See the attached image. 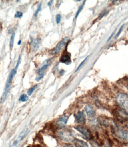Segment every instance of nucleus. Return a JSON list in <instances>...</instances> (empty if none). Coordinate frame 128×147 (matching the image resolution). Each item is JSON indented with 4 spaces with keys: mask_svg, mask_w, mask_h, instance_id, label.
<instances>
[{
    "mask_svg": "<svg viewBox=\"0 0 128 147\" xmlns=\"http://www.w3.org/2000/svg\"><path fill=\"white\" fill-rule=\"evenodd\" d=\"M20 61H21V56L19 57V60H18L17 63V64H16V66H15V67L11 70V71L10 73V75H9V77H8V78H7L6 84H5V89H4V92L2 95L1 100H0V103H3L7 98V95H8V94H9V92L10 91V88H11L12 80H13V78L14 77V76L15 75L16 73H17V68L19 66L20 63Z\"/></svg>",
    "mask_w": 128,
    "mask_h": 147,
    "instance_id": "f257e3e1",
    "label": "nucleus"
},
{
    "mask_svg": "<svg viewBox=\"0 0 128 147\" xmlns=\"http://www.w3.org/2000/svg\"><path fill=\"white\" fill-rule=\"evenodd\" d=\"M58 135L60 140L65 142H73L75 140V138L73 134L69 130H61L60 131L58 132Z\"/></svg>",
    "mask_w": 128,
    "mask_h": 147,
    "instance_id": "f03ea898",
    "label": "nucleus"
},
{
    "mask_svg": "<svg viewBox=\"0 0 128 147\" xmlns=\"http://www.w3.org/2000/svg\"><path fill=\"white\" fill-rule=\"evenodd\" d=\"M116 101L121 108L128 113V96L125 94H120L116 98Z\"/></svg>",
    "mask_w": 128,
    "mask_h": 147,
    "instance_id": "7ed1b4c3",
    "label": "nucleus"
},
{
    "mask_svg": "<svg viewBox=\"0 0 128 147\" xmlns=\"http://www.w3.org/2000/svg\"><path fill=\"white\" fill-rule=\"evenodd\" d=\"M78 132L82 134L87 140H91L93 138V136L90 130L86 127L83 125H78L74 127Z\"/></svg>",
    "mask_w": 128,
    "mask_h": 147,
    "instance_id": "20e7f679",
    "label": "nucleus"
},
{
    "mask_svg": "<svg viewBox=\"0 0 128 147\" xmlns=\"http://www.w3.org/2000/svg\"><path fill=\"white\" fill-rule=\"evenodd\" d=\"M115 134L117 138L122 140H128V132L122 128L116 127L115 129Z\"/></svg>",
    "mask_w": 128,
    "mask_h": 147,
    "instance_id": "39448f33",
    "label": "nucleus"
},
{
    "mask_svg": "<svg viewBox=\"0 0 128 147\" xmlns=\"http://www.w3.org/2000/svg\"><path fill=\"white\" fill-rule=\"evenodd\" d=\"M68 40V38H66L65 39H62L61 41H60L58 45L56 46V47L53 49V50L52 51V53L51 54L52 55H55V54H58L62 49V48L65 46V45L66 44V43L67 42Z\"/></svg>",
    "mask_w": 128,
    "mask_h": 147,
    "instance_id": "423d86ee",
    "label": "nucleus"
},
{
    "mask_svg": "<svg viewBox=\"0 0 128 147\" xmlns=\"http://www.w3.org/2000/svg\"><path fill=\"white\" fill-rule=\"evenodd\" d=\"M74 116L76 122L80 125H84L85 123L86 119L83 111H78L77 114H75Z\"/></svg>",
    "mask_w": 128,
    "mask_h": 147,
    "instance_id": "0eeeda50",
    "label": "nucleus"
},
{
    "mask_svg": "<svg viewBox=\"0 0 128 147\" xmlns=\"http://www.w3.org/2000/svg\"><path fill=\"white\" fill-rule=\"evenodd\" d=\"M29 132V130L28 128H26V129H24L23 131L20 133V134L18 136L17 140H16L13 142V145H11V147H14L15 146L17 145L20 141H21L23 140H24V138H25L27 136V135L28 134Z\"/></svg>",
    "mask_w": 128,
    "mask_h": 147,
    "instance_id": "6e6552de",
    "label": "nucleus"
},
{
    "mask_svg": "<svg viewBox=\"0 0 128 147\" xmlns=\"http://www.w3.org/2000/svg\"><path fill=\"white\" fill-rule=\"evenodd\" d=\"M87 116L90 119H93L95 116V110L91 105H86L84 108Z\"/></svg>",
    "mask_w": 128,
    "mask_h": 147,
    "instance_id": "1a4fd4ad",
    "label": "nucleus"
},
{
    "mask_svg": "<svg viewBox=\"0 0 128 147\" xmlns=\"http://www.w3.org/2000/svg\"><path fill=\"white\" fill-rule=\"evenodd\" d=\"M51 63V59H47L46 60H45L43 64L42 67L39 69L37 71H36V73L38 75H43L44 76L45 75V71L46 70V69L49 67V66L50 65Z\"/></svg>",
    "mask_w": 128,
    "mask_h": 147,
    "instance_id": "9d476101",
    "label": "nucleus"
},
{
    "mask_svg": "<svg viewBox=\"0 0 128 147\" xmlns=\"http://www.w3.org/2000/svg\"><path fill=\"white\" fill-rule=\"evenodd\" d=\"M68 119H69V116L66 115V114H64V115L62 116L61 117L59 118V119L57 122V126L60 128H63L66 126Z\"/></svg>",
    "mask_w": 128,
    "mask_h": 147,
    "instance_id": "9b49d317",
    "label": "nucleus"
},
{
    "mask_svg": "<svg viewBox=\"0 0 128 147\" xmlns=\"http://www.w3.org/2000/svg\"><path fill=\"white\" fill-rule=\"evenodd\" d=\"M60 62L66 64H69L71 63V54L69 53H66L62 55L60 59Z\"/></svg>",
    "mask_w": 128,
    "mask_h": 147,
    "instance_id": "f8f14e48",
    "label": "nucleus"
},
{
    "mask_svg": "<svg viewBox=\"0 0 128 147\" xmlns=\"http://www.w3.org/2000/svg\"><path fill=\"white\" fill-rule=\"evenodd\" d=\"M74 142L75 143V145L76 147H89V145H88V144L85 141L78 140V139H75Z\"/></svg>",
    "mask_w": 128,
    "mask_h": 147,
    "instance_id": "ddd939ff",
    "label": "nucleus"
},
{
    "mask_svg": "<svg viewBox=\"0 0 128 147\" xmlns=\"http://www.w3.org/2000/svg\"><path fill=\"white\" fill-rule=\"evenodd\" d=\"M28 100H29V96L25 94H22L19 98V101H21V102H26Z\"/></svg>",
    "mask_w": 128,
    "mask_h": 147,
    "instance_id": "4468645a",
    "label": "nucleus"
},
{
    "mask_svg": "<svg viewBox=\"0 0 128 147\" xmlns=\"http://www.w3.org/2000/svg\"><path fill=\"white\" fill-rule=\"evenodd\" d=\"M41 44V39H36V40H35V41H33V48H37L39 47V45Z\"/></svg>",
    "mask_w": 128,
    "mask_h": 147,
    "instance_id": "2eb2a0df",
    "label": "nucleus"
},
{
    "mask_svg": "<svg viewBox=\"0 0 128 147\" xmlns=\"http://www.w3.org/2000/svg\"><path fill=\"white\" fill-rule=\"evenodd\" d=\"M85 3V1H84V3L82 4V5L79 7V9H78V11H77V13H76V15H75V19L78 18V15L79 14V13H81V11H82L83 9V7H84V6Z\"/></svg>",
    "mask_w": 128,
    "mask_h": 147,
    "instance_id": "dca6fc26",
    "label": "nucleus"
},
{
    "mask_svg": "<svg viewBox=\"0 0 128 147\" xmlns=\"http://www.w3.org/2000/svg\"><path fill=\"white\" fill-rule=\"evenodd\" d=\"M38 86H39L38 85H36L33 86L32 88H30V89H29V90H28V91H27V94H28L29 95H31L32 94H33V92L35 91V89L38 87Z\"/></svg>",
    "mask_w": 128,
    "mask_h": 147,
    "instance_id": "f3484780",
    "label": "nucleus"
},
{
    "mask_svg": "<svg viewBox=\"0 0 128 147\" xmlns=\"http://www.w3.org/2000/svg\"><path fill=\"white\" fill-rule=\"evenodd\" d=\"M14 38H15V34L13 33L11 38H10V48H12L14 45Z\"/></svg>",
    "mask_w": 128,
    "mask_h": 147,
    "instance_id": "a211bd4d",
    "label": "nucleus"
},
{
    "mask_svg": "<svg viewBox=\"0 0 128 147\" xmlns=\"http://www.w3.org/2000/svg\"><path fill=\"white\" fill-rule=\"evenodd\" d=\"M22 16H23V13H21L20 11H17V12H16L14 17H15V18L20 19L22 18Z\"/></svg>",
    "mask_w": 128,
    "mask_h": 147,
    "instance_id": "6ab92c4d",
    "label": "nucleus"
},
{
    "mask_svg": "<svg viewBox=\"0 0 128 147\" xmlns=\"http://www.w3.org/2000/svg\"><path fill=\"white\" fill-rule=\"evenodd\" d=\"M88 57H89V56H88V57H86V58H85V59H84V60H83V61H82V62H81V63H80V64L79 65V66H78V67H77V69H76V71H78V70H79V69L80 68H81V66H83V64H84V63H85V61H86V60H87V59H88Z\"/></svg>",
    "mask_w": 128,
    "mask_h": 147,
    "instance_id": "aec40b11",
    "label": "nucleus"
},
{
    "mask_svg": "<svg viewBox=\"0 0 128 147\" xmlns=\"http://www.w3.org/2000/svg\"><path fill=\"white\" fill-rule=\"evenodd\" d=\"M124 26H125V24H123V25H122L121 28H120V29H119V30L118 32H117V34H116V38H117L120 35V34H121V32H122V30H123V28Z\"/></svg>",
    "mask_w": 128,
    "mask_h": 147,
    "instance_id": "412c9836",
    "label": "nucleus"
},
{
    "mask_svg": "<svg viewBox=\"0 0 128 147\" xmlns=\"http://www.w3.org/2000/svg\"><path fill=\"white\" fill-rule=\"evenodd\" d=\"M61 20V16L60 14H57L56 16V22L57 24H59Z\"/></svg>",
    "mask_w": 128,
    "mask_h": 147,
    "instance_id": "4be33fe9",
    "label": "nucleus"
},
{
    "mask_svg": "<svg viewBox=\"0 0 128 147\" xmlns=\"http://www.w3.org/2000/svg\"><path fill=\"white\" fill-rule=\"evenodd\" d=\"M41 9H42V4H40L39 5V6H38V8H37V10H36L35 14V17H36V16H37V15L38 14L39 12L41 10Z\"/></svg>",
    "mask_w": 128,
    "mask_h": 147,
    "instance_id": "5701e85b",
    "label": "nucleus"
},
{
    "mask_svg": "<svg viewBox=\"0 0 128 147\" xmlns=\"http://www.w3.org/2000/svg\"><path fill=\"white\" fill-rule=\"evenodd\" d=\"M43 77H44V76H43V75H38V76H37V77L36 78V81L41 80Z\"/></svg>",
    "mask_w": 128,
    "mask_h": 147,
    "instance_id": "b1692460",
    "label": "nucleus"
},
{
    "mask_svg": "<svg viewBox=\"0 0 128 147\" xmlns=\"http://www.w3.org/2000/svg\"><path fill=\"white\" fill-rule=\"evenodd\" d=\"M63 147H75V146H73V145H71V144H65V145L63 146Z\"/></svg>",
    "mask_w": 128,
    "mask_h": 147,
    "instance_id": "393cba45",
    "label": "nucleus"
},
{
    "mask_svg": "<svg viewBox=\"0 0 128 147\" xmlns=\"http://www.w3.org/2000/svg\"><path fill=\"white\" fill-rule=\"evenodd\" d=\"M114 33H115V32H113V33H112V34L111 35V36H110L109 38V39H107V42H109V40H110V39H111V38H112V37H113V35H114Z\"/></svg>",
    "mask_w": 128,
    "mask_h": 147,
    "instance_id": "a878e982",
    "label": "nucleus"
},
{
    "mask_svg": "<svg viewBox=\"0 0 128 147\" xmlns=\"http://www.w3.org/2000/svg\"><path fill=\"white\" fill-rule=\"evenodd\" d=\"M64 73H65V71H64V70H61V71H60V75H63Z\"/></svg>",
    "mask_w": 128,
    "mask_h": 147,
    "instance_id": "bb28decb",
    "label": "nucleus"
},
{
    "mask_svg": "<svg viewBox=\"0 0 128 147\" xmlns=\"http://www.w3.org/2000/svg\"><path fill=\"white\" fill-rule=\"evenodd\" d=\"M53 3V1H50L49 2V3H48V5H49V6H51L52 4V3Z\"/></svg>",
    "mask_w": 128,
    "mask_h": 147,
    "instance_id": "cd10ccee",
    "label": "nucleus"
},
{
    "mask_svg": "<svg viewBox=\"0 0 128 147\" xmlns=\"http://www.w3.org/2000/svg\"><path fill=\"white\" fill-rule=\"evenodd\" d=\"M21 43V40H19V42H18V45H20Z\"/></svg>",
    "mask_w": 128,
    "mask_h": 147,
    "instance_id": "c85d7f7f",
    "label": "nucleus"
},
{
    "mask_svg": "<svg viewBox=\"0 0 128 147\" xmlns=\"http://www.w3.org/2000/svg\"><path fill=\"white\" fill-rule=\"evenodd\" d=\"M127 127H128V123H127Z\"/></svg>",
    "mask_w": 128,
    "mask_h": 147,
    "instance_id": "c756f323",
    "label": "nucleus"
}]
</instances>
